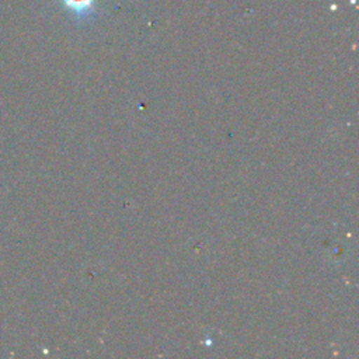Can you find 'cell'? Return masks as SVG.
<instances>
[{"mask_svg": "<svg viewBox=\"0 0 359 359\" xmlns=\"http://www.w3.org/2000/svg\"><path fill=\"white\" fill-rule=\"evenodd\" d=\"M67 17L77 25L90 24L98 17L97 0H56Z\"/></svg>", "mask_w": 359, "mask_h": 359, "instance_id": "obj_1", "label": "cell"}]
</instances>
